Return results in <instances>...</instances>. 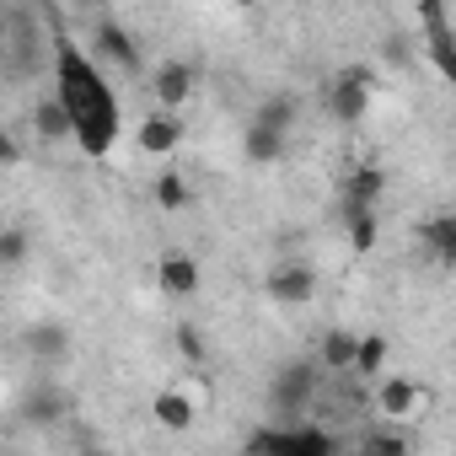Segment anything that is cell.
I'll list each match as a JSON object with an SVG mask.
<instances>
[{
    "label": "cell",
    "mask_w": 456,
    "mask_h": 456,
    "mask_svg": "<svg viewBox=\"0 0 456 456\" xmlns=\"http://www.w3.org/2000/svg\"><path fill=\"white\" fill-rule=\"evenodd\" d=\"M344 225H349V248L365 258V253L376 248V237H381V225H376V209H354V204H344Z\"/></svg>",
    "instance_id": "17"
},
{
    "label": "cell",
    "mask_w": 456,
    "mask_h": 456,
    "mask_svg": "<svg viewBox=\"0 0 456 456\" xmlns=\"http://www.w3.org/2000/svg\"><path fill=\"white\" fill-rule=\"evenodd\" d=\"M60 413H65V403L54 397V387H44V392H33V397H28V419H44V424H54Z\"/></svg>",
    "instance_id": "24"
},
{
    "label": "cell",
    "mask_w": 456,
    "mask_h": 456,
    "mask_svg": "<svg viewBox=\"0 0 456 456\" xmlns=\"http://www.w3.org/2000/svg\"><path fill=\"white\" fill-rule=\"evenodd\" d=\"M387 333H360V360H354V376L365 381H381L387 376Z\"/></svg>",
    "instance_id": "19"
},
{
    "label": "cell",
    "mask_w": 456,
    "mask_h": 456,
    "mask_svg": "<svg viewBox=\"0 0 456 456\" xmlns=\"http://www.w3.org/2000/svg\"><path fill=\"white\" fill-rule=\"evenodd\" d=\"M296 118H301V102H296L290 92H280V97L258 102V113H253V129H269V134H285V140H290Z\"/></svg>",
    "instance_id": "16"
},
{
    "label": "cell",
    "mask_w": 456,
    "mask_h": 456,
    "mask_svg": "<svg viewBox=\"0 0 456 456\" xmlns=\"http://www.w3.org/2000/svg\"><path fill=\"white\" fill-rule=\"evenodd\" d=\"M193 86H199V70H193L188 60H161L156 76H151V92H156V102H161L167 113H177V108L193 97Z\"/></svg>",
    "instance_id": "9"
},
{
    "label": "cell",
    "mask_w": 456,
    "mask_h": 456,
    "mask_svg": "<svg viewBox=\"0 0 456 456\" xmlns=\"http://www.w3.org/2000/svg\"><path fill=\"white\" fill-rule=\"evenodd\" d=\"M86 44H92V60H97V65H113V70H124V76L140 70V44H134V33H129L118 17H97L92 33H86Z\"/></svg>",
    "instance_id": "5"
},
{
    "label": "cell",
    "mask_w": 456,
    "mask_h": 456,
    "mask_svg": "<svg viewBox=\"0 0 456 456\" xmlns=\"http://www.w3.org/2000/svg\"><path fill=\"white\" fill-rule=\"evenodd\" d=\"M33 134H38L44 145L76 140V118H70V108L60 102V92H49V97H38V102H33Z\"/></svg>",
    "instance_id": "12"
},
{
    "label": "cell",
    "mask_w": 456,
    "mask_h": 456,
    "mask_svg": "<svg viewBox=\"0 0 456 456\" xmlns=\"http://www.w3.org/2000/svg\"><path fill=\"white\" fill-rule=\"evenodd\" d=\"M370 92H376V70L370 65H344L328 86V113L338 124H360L365 108H370Z\"/></svg>",
    "instance_id": "4"
},
{
    "label": "cell",
    "mask_w": 456,
    "mask_h": 456,
    "mask_svg": "<svg viewBox=\"0 0 456 456\" xmlns=\"http://www.w3.org/2000/svg\"><path fill=\"white\" fill-rule=\"evenodd\" d=\"M419 17V49H424V60L435 65V76L440 81H451L456 86V28H451V12L440 6V0H424V6L413 12Z\"/></svg>",
    "instance_id": "3"
},
{
    "label": "cell",
    "mask_w": 456,
    "mask_h": 456,
    "mask_svg": "<svg viewBox=\"0 0 456 456\" xmlns=\"http://www.w3.org/2000/svg\"><path fill=\"white\" fill-rule=\"evenodd\" d=\"M49 17V70H54V92L76 118V145L86 156H108L118 140V97L102 76V65L92 60V49L65 28V17L54 6H44Z\"/></svg>",
    "instance_id": "1"
},
{
    "label": "cell",
    "mask_w": 456,
    "mask_h": 456,
    "mask_svg": "<svg viewBox=\"0 0 456 456\" xmlns=\"http://www.w3.org/2000/svg\"><path fill=\"white\" fill-rule=\"evenodd\" d=\"M354 360H360V338L354 333H344V328L322 333V365L328 370H354Z\"/></svg>",
    "instance_id": "18"
},
{
    "label": "cell",
    "mask_w": 456,
    "mask_h": 456,
    "mask_svg": "<svg viewBox=\"0 0 456 456\" xmlns=\"http://www.w3.org/2000/svg\"><path fill=\"white\" fill-rule=\"evenodd\" d=\"M33 354H65V328L60 322H49V328H33Z\"/></svg>",
    "instance_id": "25"
},
{
    "label": "cell",
    "mask_w": 456,
    "mask_h": 456,
    "mask_svg": "<svg viewBox=\"0 0 456 456\" xmlns=\"http://www.w3.org/2000/svg\"><path fill=\"white\" fill-rule=\"evenodd\" d=\"M76 456H108V451H102V445H81Z\"/></svg>",
    "instance_id": "28"
},
{
    "label": "cell",
    "mask_w": 456,
    "mask_h": 456,
    "mask_svg": "<svg viewBox=\"0 0 456 456\" xmlns=\"http://www.w3.org/2000/svg\"><path fill=\"white\" fill-rule=\"evenodd\" d=\"M156 285H161V296H172V301L193 296V290H199V264H193V253H183V248L161 253V258H156Z\"/></svg>",
    "instance_id": "11"
},
{
    "label": "cell",
    "mask_w": 456,
    "mask_h": 456,
    "mask_svg": "<svg viewBox=\"0 0 456 456\" xmlns=\"http://www.w3.org/2000/svg\"><path fill=\"white\" fill-rule=\"evenodd\" d=\"M0 264H6V269L28 264V232H22V225H6V232H0Z\"/></svg>",
    "instance_id": "23"
},
{
    "label": "cell",
    "mask_w": 456,
    "mask_h": 456,
    "mask_svg": "<svg viewBox=\"0 0 456 456\" xmlns=\"http://www.w3.org/2000/svg\"><path fill=\"white\" fill-rule=\"evenodd\" d=\"M312 397H317V370H312L306 360H290V365L274 376V387H269V403H274L285 419H296V424H301V413L312 408Z\"/></svg>",
    "instance_id": "6"
},
{
    "label": "cell",
    "mask_w": 456,
    "mask_h": 456,
    "mask_svg": "<svg viewBox=\"0 0 456 456\" xmlns=\"http://www.w3.org/2000/svg\"><path fill=\"white\" fill-rule=\"evenodd\" d=\"M177 354H183V360H204V344H199L193 328H177Z\"/></svg>",
    "instance_id": "26"
},
{
    "label": "cell",
    "mask_w": 456,
    "mask_h": 456,
    "mask_svg": "<svg viewBox=\"0 0 456 456\" xmlns=\"http://www.w3.org/2000/svg\"><path fill=\"white\" fill-rule=\"evenodd\" d=\"M183 118L177 113H167V108H156V113H145L140 118V129H134V145L145 151V156H177V145H183Z\"/></svg>",
    "instance_id": "10"
},
{
    "label": "cell",
    "mask_w": 456,
    "mask_h": 456,
    "mask_svg": "<svg viewBox=\"0 0 456 456\" xmlns=\"http://www.w3.org/2000/svg\"><path fill=\"white\" fill-rule=\"evenodd\" d=\"M151 199H156L167 215H177V209L188 204V183H183V172H161V177H156V188H151Z\"/></svg>",
    "instance_id": "22"
},
{
    "label": "cell",
    "mask_w": 456,
    "mask_h": 456,
    "mask_svg": "<svg viewBox=\"0 0 456 456\" xmlns=\"http://www.w3.org/2000/svg\"><path fill=\"white\" fill-rule=\"evenodd\" d=\"M285 134H269V129H253L248 124V134H242V151H248V161H258V167H269V161H280L285 156Z\"/></svg>",
    "instance_id": "20"
},
{
    "label": "cell",
    "mask_w": 456,
    "mask_h": 456,
    "mask_svg": "<svg viewBox=\"0 0 456 456\" xmlns=\"http://www.w3.org/2000/svg\"><path fill=\"white\" fill-rule=\"evenodd\" d=\"M381 199H387V172H381V167H354V172L344 177V204L376 209Z\"/></svg>",
    "instance_id": "14"
},
{
    "label": "cell",
    "mask_w": 456,
    "mask_h": 456,
    "mask_svg": "<svg viewBox=\"0 0 456 456\" xmlns=\"http://www.w3.org/2000/svg\"><path fill=\"white\" fill-rule=\"evenodd\" d=\"M419 403H424V387L413 376H381L376 381V408L387 424H408L419 413Z\"/></svg>",
    "instance_id": "8"
},
{
    "label": "cell",
    "mask_w": 456,
    "mask_h": 456,
    "mask_svg": "<svg viewBox=\"0 0 456 456\" xmlns=\"http://www.w3.org/2000/svg\"><path fill=\"white\" fill-rule=\"evenodd\" d=\"M151 419H156L161 429H172V435H188V429H193V403H188L177 387H161V392L151 397Z\"/></svg>",
    "instance_id": "15"
},
{
    "label": "cell",
    "mask_w": 456,
    "mask_h": 456,
    "mask_svg": "<svg viewBox=\"0 0 456 456\" xmlns=\"http://www.w3.org/2000/svg\"><path fill=\"white\" fill-rule=\"evenodd\" d=\"M242 456H338V445L317 424H285V429H253Z\"/></svg>",
    "instance_id": "2"
},
{
    "label": "cell",
    "mask_w": 456,
    "mask_h": 456,
    "mask_svg": "<svg viewBox=\"0 0 456 456\" xmlns=\"http://www.w3.org/2000/svg\"><path fill=\"white\" fill-rule=\"evenodd\" d=\"M264 290H269V301L274 306H306L312 296H317V269L312 264H274L269 269V280H264Z\"/></svg>",
    "instance_id": "7"
},
{
    "label": "cell",
    "mask_w": 456,
    "mask_h": 456,
    "mask_svg": "<svg viewBox=\"0 0 456 456\" xmlns=\"http://www.w3.org/2000/svg\"><path fill=\"white\" fill-rule=\"evenodd\" d=\"M354 456H408V440L397 429H365L360 445H354Z\"/></svg>",
    "instance_id": "21"
},
{
    "label": "cell",
    "mask_w": 456,
    "mask_h": 456,
    "mask_svg": "<svg viewBox=\"0 0 456 456\" xmlns=\"http://www.w3.org/2000/svg\"><path fill=\"white\" fill-rule=\"evenodd\" d=\"M0 161H6V167H17V161H22V151H17V140H6V145H0Z\"/></svg>",
    "instance_id": "27"
},
{
    "label": "cell",
    "mask_w": 456,
    "mask_h": 456,
    "mask_svg": "<svg viewBox=\"0 0 456 456\" xmlns=\"http://www.w3.org/2000/svg\"><path fill=\"white\" fill-rule=\"evenodd\" d=\"M419 237H424V248H429V258H435L440 269H456V215H429V220H419Z\"/></svg>",
    "instance_id": "13"
}]
</instances>
